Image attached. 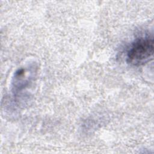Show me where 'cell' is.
<instances>
[{
    "instance_id": "1",
    "label": "cell",
    "mask_w": 154,
    "mask_h": 154,
    "mask_svg": "<svg viewBox=\"0 0 154 154\" xmlns=\"http://www.w3.org/2000/svg\"><path fill=\"white\" fill-rule=\"evenodd\" d=\"M153 38L146 35L137 38L127 52L126 61L132 66H139L149 61L153 54Z\"/></svg>"
}]
</instances>
